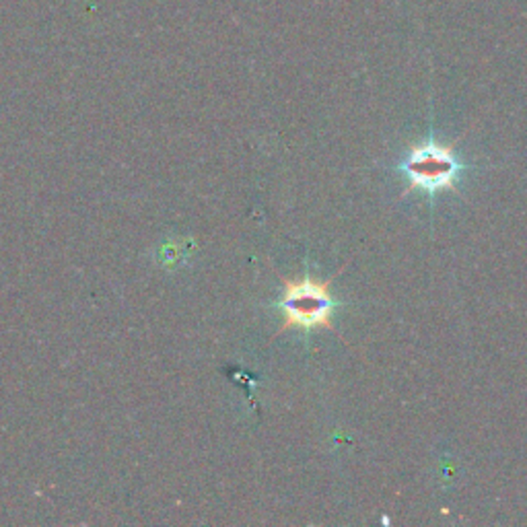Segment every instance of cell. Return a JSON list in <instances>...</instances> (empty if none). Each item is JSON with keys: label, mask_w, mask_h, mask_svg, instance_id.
I'll return each instance as SVG.
<instances>
[{"label": "cell", "mask_w": 527, "mask_h": 527, "mask_svg": "<svg viewBox=\"0 0 527 527\" xmlns=\"http://www.w3.org/2000/svg\"><path fill=\"white\" fill-rule=\"evenodd\" d=\"M338 274H334V278ZM334 278L322 283V280L312 278L307 268L305 277L301 280H288L280 277V280H283V297L278 299L277 307L283 312V326L277 332V336L291 328H299L307 332V334L315 328H328L330 332H336L334 322H332V312L341 303L332 297L330 293Z\"/></svg>", "instance_id": "obj_1"}, {"label": "cell", "mask_w": 527, "mask_h": 527, "mask_svg": "<svg viewBox=\"0 0 527 527\" xmlns=\"http://www.w3.org/2000/svg\"><path fill=\"white\" fill-rule=\"evenodd\" d=\"M400 169L410 179V186L402 192V198L414 190H424L432 198L443 190L458 192L456 182L459 173L464 171V163L453 153V144L443 147L431 134L427 142L414 144L410 149L406 159L400 163Z\"/></svg>", "instance_id": "obj_2"}]
</instances>
